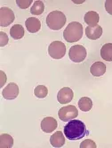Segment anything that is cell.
Returning <instances> with one entry per match:
<instances>
[{"instance_id": "1", "label": "cell", "mask_w": 112, "mask_h": 148, "mask_svg": "<svg viewBox=\"0 0 112 148\" xmlns=\"http://www.w3.org/2000/svg\"><path fill=\"white\" fill-rule=\"evenodd\" d=\"M64 132L66 138L69 140L82 139L88 134L85 123L78 120L70 121L64 127Z\"/></svg>"}, {"instance_id": "2", "label": "cell", "mask_w": 112, "mask_h": 148, "mask_svg": "<svg viewBox=\"0 0 112 148\" xmlns=\"http://www.w3.org/2000/svg\"><path fill=\"white\" fill-rule=\"evenodd\" d=\"M83 34V28L82 24L78 22H72L64 30L63 35L65 40L73 43L81 40Z\"/></svg>"}, {"instance_id": "3", "label": "cell", "mask_w": 112, "mask_h": 148, "mask_svg": "<svg viewBox=\"0 0 112 148\" xmlns=\"http://www.w3.org/2000/svg\"><path fill=\"white\" fill-rule=\"evenodd\" d=\"M66 23V17L65 14L59 10L50 12L46 18V24L52 30H60Z\"/></svg>"}, {"instance_id": "4", "label": "cell", "mask_w": 112, "mask_h": 148, "mask_svg": "<svg viewBox=\"0 0 112 148\" xmlns=\"http://www.w3.org/2000/svg\"><path fill=\"white\" fill-rule=\"evenodd\" d=\"M66 52V46L60 41L53 42L48 47L49 54L54 59L59 60L62 58L65 55Z\"/></svg>"}, {"instance_id": "5", "label": "cell", "mask_w": 112, "mask_h": 148, "mask_svg": "<svg viewBox=\"0 0 112 148\" xmlns=\"http://www.w3.org/2000/svg\"><path fill=\"white\" fill-rule=\"evenodd\" d=\"M86 56V50L81 45H75L69 50V58L74 62H82L85 60Z\"/></svg>"}, {"instance_id": "6", "label": "cell", "mask_w": 112, "mask_h": 148, "mask_svg": "<svg viewBox=\"0 0 112 148\" xmlns=\"http://www.w3.org/2000/svg\"><path fill=\"white\" fill-rule=\"evenodd\" d=\"M78 115V111L76 107L72 105L61 108L58 111V116L62 121H69L76 118Z\"/></svg>"}, {"instance_id": "7", "label": "cell", "mask_w": 112, "mask_h": 148, "mask_svg": "<svg viewBox=\"0 0 112 148\" xmlns=\"http://www.w3.org/2000/svg\"><path fill=\"white\" fill-rule=\"evenodd\" d=\"M13 11L8 7H2L0 9V25L2 27H7L15 20Z\"/></svg>"}, {"instance_id": "8", "label": "cell", "mask_w": 112, "mask_h": 148, "mask_svg": "<svg viewBox=\"0 0 112 148\" xmlns=\"http://www.w3.org/2000/svg\"><path fill=\"white\" fill-rule=\"evenodd\" d=\"M19 93L18 86L16 83L10 82L2 90V95L4 99L13 100L16 99Z\"/></svg>"}, {"instance_id": "9", "label": "cell", "mask_w": 112, "mask_h": 148, "mask_svg": "<svg viewBox=\"0 0 112 148\" xmlns=\"http://www.w3.org/2000/svg\"><path fill=\"white\" fill-rule=\"evenodd\" d=\"M74 95V92L71 88L68 87H63L57 93V101L61 104L68 103L72 101Z\"/></svg>"}, {"instance_id": "10", "label": "cell", "mask_w": 112, "mask_h": 148, "mask_svg": "<svg viewBox=\"0 0 112 148\" xmlns=\"http://www.w3.org/2000/svg\"><path fill=\"white\" fill-rule=\"evenodd\" d=\"M40 127L44 132L48 133H51L57 128V121L54 118L52 117L45 118L41 121Z\"/></svg>"}, {"instance_id": "11", "label": "cell", "mask_w": 112, "mask_h": 148, "mask_svg": "<svg viewBox=\"0 0 112 148\" xmlns=\"http://www.w3.org/2000/svg\"><path fill=\"white\" fill-rule=\"evenodd\" d=\"M103 33V29L100 25L91 27L88 26L86 28V35L90 40H96L99 39Z\"/></svg>"}, {"instance_id": "12", "label": "cell", "mask_w": 112, "mask_h": 148, "mask_svg": "<svg viewBox=\"0 0 112 148\" xmlns=\"http://www.w3.org/2000/svg\"><path fill=\"white\" fill-rule=\"evenodd\" d=\"M25 26L28 32L35 33L40 30L41 23L39 19L36 17H30L26 20Z\"/></svg>"}, {"instance_id": "13", "label": "cell", "mask_w": 112, "mask_h": 148, "mask_svg": "<svg viewBox=\"0 0 112 148\" xmlns=\"http://www.w3.org/2000/svg\"><path fill=\"white\" fill-rule=\"evenodd\" d=\"M106 66L101 61H96L91 66L90 72L95 77H100L106 72Z\"/></svg>"}, {"instance_id": "14", "label": "cell", "mask_w": 112, "mask_h": 148, "mask_svg": "<svg viewBox=\"0 0 112 148\" xmlns=\"http://www.w3.org/2000/svg\"><path fill=\"white\" fill-rule=\"evenodd\" d=\"M65 136L61 131H57L53 133L50 138V143L55 148H60L65 145Z\"/></svg>"}, {"instance_id": "15", "label": "cell", "mask_w": 112, "mask_h": 148, "mask_svg": "<svg viewBox=\"0 0 112 148\" xmlns=\"http://www.w3.org/2000/svg\"><path fill=\"white\" fill-rule=\"evenodd\" d=\"M85 23L89 26L93 27L97 25L99 21V16L97 12L94 11H89L85 14L84 16Z\"/></svg>"}, {"instance_id": "16", "label": "cell", "mask_w": 112, "mask_h": 148, "mask_svg": "<svg viewBox=\"0 0 112 148\" xmlns=\"http://www.w3.org/2000/svg\"><path fill=\"white\" fill-rule=\"evenodd\" d=\"M10 35L14 40L22 39L25 35L24 27L20 24H14L10 28Z\"/></svg>"}, {"instance_id": "17", "label": "cell", "mask_w": 112, "mask_h": 148, "mask_svg": "<svg viewBox=\"0 0 112 148\" xmlns=\"http://www.w3.org/2000/svg\"><path fill=\"white\" fill-rule=\"evenodd\" d=\"M101 56L104 60L112 61V43H107L102 47L100 50Z\"/></svg>"}, {"instance_id": "18", "label": "cell", "mask_w": 112, "mask_h": 148, "mask_svg": "<svg viewBox=\"0 0 112 148\" xmlns=\"http://www.w3.org/2000/svg\"><path fill=\"white\" fill-rule=\"evenodd\" d=\"M78 105L81 111L84 112H89L92 108V100L88 97H82L79 100Z\"/></svg>"}, {"instance_id": "19", "label": "cell", "mask_w": 112, "mask_h": 148, "mask_svg": "<svg viewBox=\"0 0 112 148\" xmlns=\"http://www.w3.org/2000/svg\"><path fill=\"white\" fill-rule=\"evenodd\" d=\"M13 145V139L10 135L3 133L0 136V148H10Z\"/></svg>"}, {"instance_id": "20", "label": "cell", "mask_w": 112, "mask_h": 148, "mask_svg": "<svg viewBox=\"0 0 112 148\" xmlns=\"http://www.w3.org/2000/svg\"><path fill=\"white\" fill-rule=\"evenodd\" d=\"M45 5L41 1H36L30 8V13L33 15H39L43 13Z\"/></svg>"}, {"instance_id": "21", "label": "cell", "mask_w": 112, "mask_h": 148, "mask_svg": "<svg viewBox=\"0 0 112 148\" xmlns=\"http://www.w3.org/2000/svg\"><path fill=\"white\" fill-rule=\"evenodd\" d=\"M35 95L39 99H43L47 95L48 90L47 88L44 85H38L34 89Z\"/></svg>"}, {"instance_id": "22", "label": "cell", "mask_w": 112, "mask_h": 148, "mask_svg": "<svg viewBox=\"0 0 112 148\" xmlns=\"http://www.w3.org/2000/svg\"><path fill=\"white\" fill-rule=\"evenodd\" d=\"M80 148H96L95 142L91 139H86L82 141L80 145Z\"/></svg>"}, {"instance_id": "23", "label": "cell", "mask_w": 112, "mask_h": 148, "mask_svg": "<svg viewBox=\"0 0 112 148\" xmlns=\"http://www.w3.org/2000/svg\"><path fill=\"white\" fill-rule=\"evenodd\" d=\"M32 1V0H17L16 2L19 8L26 9L30 6Z\"/></svg>"}, {"instance_id": "24", "label": "cell", "mask_w": 112, "mask_h": 148, "mask_svg": "<svg viewBox=\"0 0 112 148\" xmlns=\"http://www.w3.org/2000/svg\"><path fill=\"white\" fill-rule=\"evenodd\" d=\"M9 39L6 33L3 32H0V46H5L8 44Z\"/></svg>"}, {"instance_id": "25", "label": "cell", "mask_w": 112, "mask_h": 148, "mask_svg": "<svg viewBox=\"0 0 112 148\" xmlns=\"http://www.w3.org/2000/svg\"><path fill=\"white\" fill-rule=\"evenodd\" d=\"M105 8L108 13L112 15V0H107L105 1Z\"/></svg>"}, {"instance_id": "26", "label": "cell", "mask_w": 112, "mask_h": 148, "mask_svg": "<svg viewBox=\"0 0 112 148\" xmlns=\"http://www.w3.org/2000/svg\"><path fill=\"white\" fill-rule=\"evenodd\" d=\"M1 88L3 87L6 82L7 77L6 74L2 70H1Z\"/></svg>"}]
</instances>
